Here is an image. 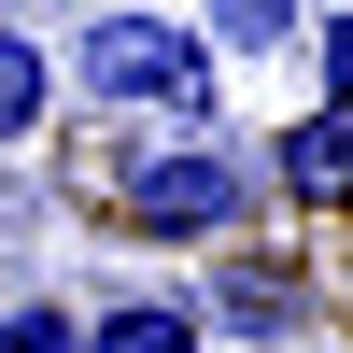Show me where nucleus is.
<instances>
[{
  "label": "nucleus",
  "instance_id": "nucleus-7",
  "mask_svg": "<svg viewBox=\"0 0 353 353\" xmlns=\"http://www.w3.org/2000/svg\"><path fill=\"white\" fill-rule=\"evenodd\" d=\"M311 14H325V0H198V43L212 57H283V43H311Z\"/></svg>",
  "mask_w": 353,
  "mask_h": 353
},
{
  "label": "nucleus",
  "instance_id": "nucleus-4",
  "mask_svg": "<svg viewBox=\"0 0 353 353\" xmlns=\"http://www.w3.org/2000/svg\"><path fill=\"white\" fill-rule=\"evenodd\" d=\"M339 170H353V128H339V99H311L297 128H269V170L254 184H283L297 212H339Z\"/></svg>",
  "mask_w": 353,
  "mask_h": 353
},
{
  "label": "nucleus",
  "instance_id": "nucleus-1",
  "mask_svg": "<svg viewBox=\"0 0 353 353\" xmlns=\"http://www.w3.org/2000/svg\"><path fill=\"white\" fill-rule=\"evenodd\" d=\"M71 85L99 113H156V128H212V85L226 57L198 43L184 14H141V0H99V14L71 28Z\"/></svg>",
  "mask_w": 353,
  "mask_h": 353
},
{
  "label": "nucleus",
  "instance_id": "nucleus-2",
  "mask_svg": "<svg viewBox=\"0 0 353 353\" xmlns=\"http://www.w3.org/2000/svg\"><path fill=\"white\" fill-rule=\"evenodd\" d=\"M254 156H226L212 128H170V141H128L113 156V212L141 226V241H241L254 226Z\"/></svg>",
  "mask_w": 353,
  "mask_h": 353
},
{
  "label": "nucleus",
  "instance_id": "nucleus-8",
  "mask_svg": "<svg viewBox=\"0 0 353 353\" xmlns=\"http://www.w3.org/2000/svg\"><path fill=\"white\" fill-rule=\"evenodd\" d=\"M0 353H85V311L71 297H0Z\"/></svg>",
  "mask_w": 353,
  "mask_h": 353
},
{
  "label": "nucleus",
  "instance_id": "nucleus-3",
  "mask_svg": "<svg viewBox=\"0 0 353 353\" xmlns=\"http://www.w3.org/2000/svg\"><path fill=\"white\" fill-rule=\"evenodd\" d=\"M198 325H241V339H325V297H311V283L297 269H254V254H241V269H212V297H198Z\"/></svg>",
  "mask_w": 353,
  "mask_h": 353
},
{
  "label": "nucleus",
  "instance_id": "nucleus-5",
  "mask_svg": "<svg viewBox=\"0 0 353 353\" xmlns=\"http://www.w3.org/2000/svg\"><path fill=\"white\" fill-rule=\"evenodd\" d=\"M85 353H212V325H198L184 283H141V297H99V311H85Z\"/></svg>",
  "mask_w": 353,
  "mask_h": 353
},
{
  "label": "nucleus",
  "instance_id": "nucleus-6",
  "mask_svg": "<svg viewBox=\"0 0 353 353\" xmlns=\"http://www.w3.org/2000/svg\"><path fill=\"white\" fill-rule=\"evenodd\" d=\"M43 113H57V43L43 28H0V156H28Z\"/></svg>",
  "mask_w": 353,
  "mask_h": 353
},
{
  "label": "nucleus",
  "instance_id": "nucleus-9",
  "mask_svg": "<svg viewBox=\"0 0 353 353\" xmlns=\"http://www.w3.org/2000/svg\"><path fill=\"white\" fill-rule=\"evenodd\" d=\"M57 14H99V0H57Z\"/></svg>",
  "mask_w": 353,
  "mask_h": 353
}]
</instances>
